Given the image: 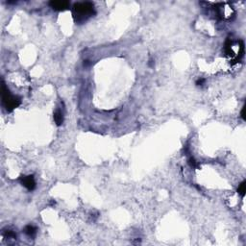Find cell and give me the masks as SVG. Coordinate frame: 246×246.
Masks as SVG:
<instances>
[{"instance_id":"obj_1","label":"cell","mask_w":246,"mask_h":246,"mask_svg":"<svg viewBox=\"0 0 246 246\" xmlns=\"http://www.w3.org/2000/svg\"><path fill=\"white\" fill-rule=\"evenodd\" d=\"M73 12L76 21H84L94 14V6L91 2L76 3L73 6Z\"/></svg>"},{"instance_id":"obj_2","label":"cell","mask_w":246,"mask_h":246,"mask_svg":"<svg viewBox=\"0 0 246 246\" xmlns=\"http://www.w3.org/2000/svg\"><path fill=\"white\" fill-rule=\"evenodd\" d=\"M2 103L3 106L5 107V109L9 112L17 108L21 103L20 98L12 95L10 91L5 87L4 83L2 85Z\"/></svg>"},{"instance_id":"obj_3","label":"cell","mask_w":246,"mask_h":246,"mask_svg":"<svg viewBox=\"0 0 246 246\" xmlns=\"http://www.w3.org/2000/svg\"><path fill=\"white\" fill-rule=\"evenodd\" d=\"M20 182L21 185L25 187L28 191H33L36 187V182L34 179L33 175H28V176H21L20 178Z\"/></svg>"},{"instance_id":"obj_4","label":"cell","mask_w":246,"mask_h":246,"mask_svg":"<svg viewBox=\"0 0 246 246\" xmlns=\"http://www.w3.org/2000/svg\"><path fill=\"white\" fill-rule=\"evenodd\" d=\"M49 6L53 10L56 11H65L69 8V3L67 1H59V0H53L49 2Z\"/></svg>"},{"instance_id":"obj_5","label":"cell","mask_w":246,"mask_h":246,"mask_svg":"<svg viewBox=\"0 0 246 246\" xmlns=\"http://www.w3.org/2000/svg\"><path fill=\"white\" fill-rule=\"evenodd\" d=\"M54 120L58 126L62 125V122H64V116H62V112L60 110H57L54 112Z\"/></svg>"},{"instance_id":"obj_6","label":"cell","mask_w":246,"mask_h":246,"mask_svg":"<svg viewBox=\"0 0 246 246\" xmlns=\"http://www.w3.org/2000/svg\"><path fill=\"white\" fill-rule=\"evenodd\" d=\"M24 233L26 235H28L29 237H34L37 233V228L32 225H28L24 228Z\"/></svg>"},{"instance_id":"obj_7","label":"cell","mask_w":246,"mask_h":246,"mask_svg":"<svg viewBox=\"0 0 246 246\" xmlns=\"http://www.w3.org/2000/svg\"><path fill=\"white\" fill-rule=\"evenodd\" d=\"M245 187H246V183L245 181H243L241 185L238 186V188H237V192L238 194H241V196H244L245 195Z\"/></svg>"},{"instance_id":"obj_8","label":"cell","mask_w":246,"mask_h":246,"mask_svg":"<svg viewBox=\"0 0 246 246\" xmlns=\"http://www.w3.org/2000/svg\"><path fill=\"white\" fill-rule=\"evenodd\" d=\"M188 162V165H190L191 167H197V166H198L197 165V162L195 161V159H194L193 157H190V158H188V162Z\"/></svg>"},{"instance_id":"obj_9","label":"cell","mask_w":246,"mask_h":246,"mask_svg":"<svg viewBox=\"0 0 246 246\" xmlns=\"http://www.w3.org/2000/svg\"><path fill=\"white\" fill-rule=\"evenodd\" d=\"M204 82H205L204 79H199V80L196 82V85H197V86H202V85L204 84Z\"/></svg>"},{"instance_id":"obj_10","label":"cell","mask_w":246,"mask_h":246,"mask_svg":"<svg viewBox=\"0 0 246 246\" xmlns=\"http://www.w3.org/2000/svg\"><path fill=\"white\" fill-rule=\"evenodd\" d=\"M244 111H245V106L242 107V110H241V117L243 118V120H245V116H244Z\"/></svg>"}]
</instances>
